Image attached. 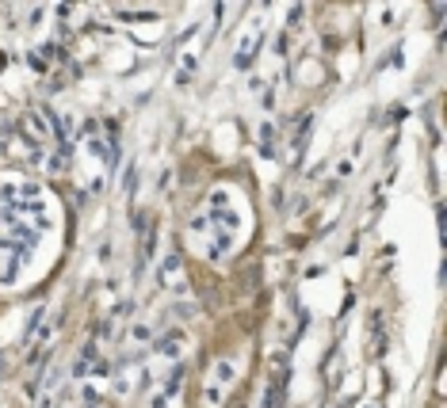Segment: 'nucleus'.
Instances as JSON below:
<instances>
[{
	"mask_svg": "<svg viewBox=\"0 0 447 408\" xmlns=\"http://www.w3.org/2000/svg\"><path fill=\"white\" fill-rule=\"evenodd\" d=\"M233 378H237V370L230 359H222L214 370H211V378H207V385H203V404L207 408H218L222 404V397L230 393V385H233Z\"/></svg>",
	"mask_w": 447,
	"mask_h": 408,
	"instance_id": "f257e3e1",
	"label": "nucleus"
},
{
	"mask_svg": "<svg viewBox=\"0 0 447 408\" xmlns=\"http://www.w3.org/2000/svg\"><path fill=\"white\" fill-rule=\"evenodd\" d=\"M184 351H187V336L180 328H173V332H165L161 340H153V355L165 359V363H176Z\"/></svg>",
	"mask_w": 447,
	"mask_h": 408,
	"instance_id": "f03ea898",
	"label": "nucleus"
},
{
	"mask_svg": "<svg viewBox=\"0 0 447 408\" xmlns=\"http://www.w3.org/2000/svg\"><path fill=\"white\" fill-rule=\"evenodd\" d=\"M180 385H184V366H173V374H168L165 389H157V397H153V408H173V401L180 397Z\"/></svg>",
	"mask_w": 447,
	"mask_h": 408,
	"instance_id": "7ed1b4c3",
	"label": "nucleus"
},
{
	"mask_svg": "<svg viewBox=\"0 0 447 408\" xmlns=\"http://www.w3.org/2000/svg\"><path fill=\"white\" fill-rule=\"evenodd\" d=\"M256 50H260V31H256V27H252V31H249V35H245V39H241V46H237V54H233V65H237V69H249V65H252V58H256Z\"/></svg>",
	"mask_w": 447,
	"mask_h": 408,
	"instance_id": "20e7f679",
	"label": "nucleus"
},
{
	"mask_svg": "<svg viewBox=\"0 0 447 408\" xmlns=\"http://www.w3.org/2000/svg\"><path fill=\"white\" fill-rule=\"evenodd\" d=\"M180 282H184V263L176 260V252H168L165 256V263H161V287H180Z\"/></svg>",
	"mask_w": 447,
	"mask_h": 408,
	"instance_id": "39448f33",
	"label": "nucleus"
},
{
	"mask_svg": "<svg viewBox=\"0 0 447 408\" xmlns=\"http://www.w3.org/2000/svg\"><path fill=\"white\" fill-rule=\"evenodd\" d=\"M115 382H111V397H115V401H127L130 393H134V378H138V370L134 366H127V370H115Z\"/></svg>",
	"mask_w": 447,
	"mask_h": 408,
	"instance_id": "423d86ee",
	"label": "nucleus"
},
{
	"mask_svg": "<svg viewBox=\"0 0 447 408\" xmlns=\"http://www.w3.org/2000/svg\"><path fill=\"white\" fill-rule=\"evenodd\" d=\"M260 145H264V149H272V145H275V126H272V122H264V130H260Z\"/></svg>",
	"mask_w": 447,
	"mask_h": 408,
	"instance_id": "0eeeda50",
	"label": "nucleus"
},
{
	"mask_svg": "<svg viewBox=\"0 0 447 408\" xmlns=\"http://www.w3.org/2000/svg\"><path fill=\"white\" fill-rule=\"evenodd\" d=\"M130 336H134L138 344H149V336H153V332H149L146 325H134V332H130Z\"/></svg>",
	"mask_w": 447,
	"mask_h": 408,
	"instance_id": "6e6552de",
	"label": "nucleus"
},
{
	"mask_svg": "<svg viewBox=\"0 0 447 408\" xmlns=\"http://www.w3.org/2000/svg\"><path fill=\"white\" fill-rule=\"evenodd\" d=\"M0 366H4V355H0Z\"/></svg>",
	"mask_w": 447,
	"mask_h": 408,
	"instance_id": "1a4fd4ad",
	"label": "nucleus"
}]
</instances>
